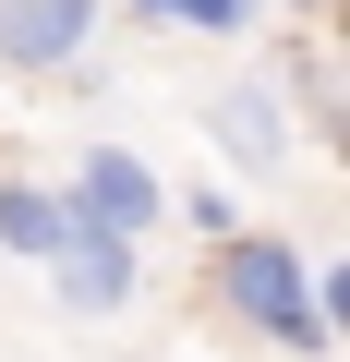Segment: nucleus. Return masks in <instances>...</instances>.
<instances>
[{
    "instance_id": "f03ea898",
    "label": "nucleus",
    "mask_w": 350,
    "mask_h": 362,
    "mask_svg": "<svg viewBox=\"0 0 350 362\" xmlns=\"http://www.w3.org/2000/svg\"><path fill=\"white\" fill-rule=\"evenodd\" d=\"M49 278H61V302H73V314H121V302L145 290V242L73 206V218H61V242H49Z\"/></svg>"
},
{
    "instance_id": "0eeeda50",
    "label": "nucleus",
    "mask_w": 350,
    "mask_h": 362,
    "mask_svg": "<svg viewBox=\"0 0 350 362\" xmlns=\"http://www.w3.org/2000/svg\"><path fill=\"white\" fill-rule=\"evenodd\" d=\"M145 25H194V37H242L254 25V0H133Z\"/></svg>"
},
{
    "instance_id": "6e6552de",
    "label": "nucleus",
    "mask_w": 350,
    "mask_h": 362,
    "mask_svg": "<svg viewBox=\"0 0 350 362\" xmlns=\"http://www.w3.org/2000/svg\"><path fill=\"white\" fill-rule=\"evenodd\" d=\"M169 218H194V230H206V242H230V230H242V206H230V194H218V181H206V194H169Z\"/></svg>"
},
{
    "instance_id": "20e7f679",
    "label": "nucleus",
    "mask_w": 350,
    "mask_h": 362,
    "mask_svg": "<svg viewBox=\"0 0 350 362\" xmlns=\"http://www.w3.org/2000/svg\"><path fill=\"white\" fill-rule=\"evenodd\" d=\"M97 37V0H0V73H73Z\"/></svg>"
},
{
    "instance_id": "7ed1b4c3",
    "label": "nucleus",
    "mask_w": 350,
    "mask_h": 362,
    "mask_svg": "<svg viewBox=\"0 0 350 362\" xmlns=\"http://www.w3.org/2000/svg\"><path fill=\"white\" fill-rule=\"evenodd\" d=\"M61 194H73L85 218L133 230V242H157V230H169V181H157L133 145H97V157H73V181H61Z\"/></svg>"
},
{
    "instance_id": "423d86ee",
    "label": "nucleus",
    "mask_w": 350,
    "mask_h": 362,
    "mask_svg": "<svg viewBox=\"0 0 350 362\" xmlns=\"http://www.w3.org/2000/svg\"><path fill=\"white\" fill-rule=\"evenodd\" d=\"M61 218H73V194H49V181H0V242H13L25 266H49Z\"/></svg>"
},
{
    "instance_id": "f257e3e1",
    "label": "nucleus",
    "mask_w": 350,
    "mask_h": 362,
    "mask_svg": "<svg viewBox=\"0 0 350 362\" xmlns=\"http://www.w3.org/2000/svg\"><path fill=\"white\" fill-rule=\"evenodd\" d=\"M218 290H230V314L242 326H266L278 350H302V362H326V314H314V254L302 242H278V230H230L218 242Z\"/></svg>"
},
{
    "instance_id": "39448f33",
    "label": "nucleus",
    "mask_w": 350,
    "mask_h": 362,
    "mask_svg": "<svg viewBox=\"0 0 350 362\" xmlns=\"http://www.w3.org/2000/svg\"><path fill=\"white\" fill-rule=\"evenodd\" d=\"M206 121H218V145H230L242 169H278V157H290V121H278V97H266V85H230Z\"/></svg>"
}]
</instances>
